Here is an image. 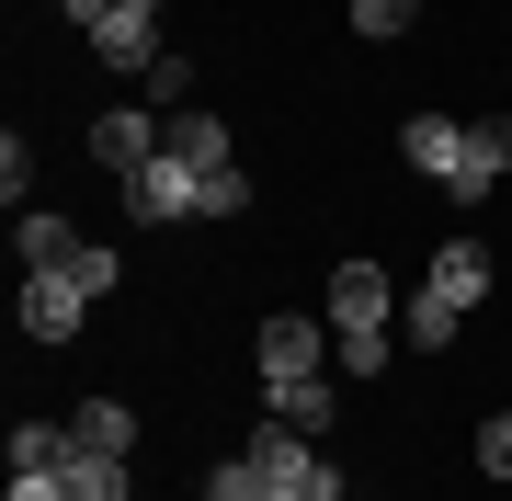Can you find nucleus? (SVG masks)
Instances as JSON below:
<instances>
[{"label": "nucleus", "mask_w": 512, "mask_h": 501, "mask_svg": "<svg viewBox=\"0 0 512 501\" xmlns=\"http://www.w3.org/2000/svg\"><path fill=\"white\" fill-rule=\"evenodd\" d=\"M399 160H410V171H433L456 205H478V194H490V171L467 160V126H456V114H410V126H399Z\"/></svg>", "instance_id": "f257e3e1"}, {"label": "nucleus", "mask_w": 512, "mask_h": 501, "mask_svg": "<svg viewBox=\"0 0 512 501\" xmlns=\"http://www.w3.org/2000/svg\"><path fill=\"white\" fill-rule=\"evenodd\" d=\"M319 319H330V331H387V319H399V285H387V262H330Z\"/></svg>", "instance_id": "f03ea898"}, {"label": "nucleus", "mask_w": 512, "mask_h": 501, "mask_svg": "<svg viewBox=\"0 0 512 501\" xmlns=\"http://www.w3.org/2000/svg\"><path fill=\"white\" fill-rule=\"evenodd\" d=\"M126 217H137V228L205 217V171H183V160H148V171H126Z\"/></svg>", "instance_id": "7ed1b4c3"}, {"label": "nucleus", "mask_w": 512, "mask_h": 501, "mask_svg": "<svg viewBox=\"0 0 512 501\" xmlns=\"http://www.w3.org/2000/svg\"><path fill=\"white\" fill-rule=\"evenodd\" d=\"M92 160L114 171V183H126V171H148V160H160V114H148V103H114V114H92Z\"/></svg>", "instance_id": "20e7f679"}, {"label": "nucleus", "mask_w": 512, "mask_h": 501, "mask_svg": "<svg viewBox=\"0 0 512 501\" xmlns=\"http://www.w3.org/2000/svg\"><path fill=\"white\" fill-rule=\"evenodd\" d=\"M262 376H330V319H308V308L262 319Z\"/></svg>", "instance_id": "39448f33"}, {"label": "nucleus", "mask_w": 512, "mask_h": 501, "mask_svg": "<svg viewBox=\"0 0 512 501\" xmlns=\"http://www.w3.org/2000/svg\"><path fill=\"white\" fill-rule=\"evenodd\" d=\"M92 46H103V69H160V12H126V0H114V12L92 23Z\"/></svg>", "instance_id": "423d86ee"}, {"label": "nucleus", "mask_w": 512, "mask_h": 501, "mask_svg": "<svg viewBox=\"0 0 512 501\" xmlns=\"http://www.w3.org/2000/svg\"><path fill=\"white\" fill-rule=\"evenodd\" d=\"M421 297H444V308H478V297H490V251H478V240H444L433 251V274H421Z\"/></svg>", "instance_id": "0eeeda50"}, {"label": "nucleus", "mask_w": 512, "mask_h": 501, "mask_svg": "<svg viewBox=\"0 0 512 501\" xmlns=\"http://www.w3.org/2000/svg\"><path fill=\"white\" fill-rule=\"evenodd\" d=\"M160 160H183V171H228V126L205 103H183V114H160Z\"/></svg>", "instance_id": "6e6552de"}, {"label": "nucleus", "mask_w": 512, "mask_h": 501, "mask_svg": "<svg viewBox=\"0 0 512 501\" xmlns=\"http://www.w3.org/2000/svg\"><path fill=\"white\" fill-rule=\"evenodd\" d=\"M12 251H23V274H69V262H80V228L46 217V205H23V217H12Z\"/></svg>", "instance_id": "1a4fd4ad"}, {"label": "nucleus", "mask_w": 512, "mask_h": 501, "mask_svg": "<svg viewBox=\"0 0 512 501\" xmlns=\"http://www.w3.org/2000/svg\"><path fill=\"white\" fill-rule=\"evenodd\" d=\"M80 308H92V297H80L69 274H23V331H35V342H69Z\"/></svg>", "instance_id": "9d476101"}, {"label": "nucleus", "mask_w": 512, "mask_h": 501, "mask_svg": "<svg viewBox=\"0 0 512 501\" xmlns=\"http://www.w3.org/2000/svg\"><path fill=\"white\" fill-rule=\"evenodd\" d=\"M262 399H274V422H296V433L342 422V388H330V376H262Z\"/></svg>", "instance_id": "9b49d317"}, {"label": "nucleus", "mask_w": 512, "mask_h": 501, "mask_svg": "<svg viewBox=\"0 0 512 501\" xmlns=\"http://www.w3.org/2000/svg\"><path fill=\"white\" fill-rule=\"evenodd\" d=\"M69 501H126V456H103V445H69Z\"/></svg>", "instance_id": "f8f14e48"}, {"label": "nucleus", "mask_w": 512, "mask_h": 501, "mask_svg": "<svg viewBox=\"0 0 512 501\" xmlns=\"http://www.w3.org/2000/svg\"><path fill=\"white\" fill-rule=\"evenodd\" d=\"M69 433H80V445H103V456H126V445H137V410H126V399H80Z\"/></svg>", "instance_id": "ddd939ff"}, {"label": "nucleus", "mask_w": 512, "mask_h": 501, "mask_svg": "<svg viewBox=\"0 0 512 501\" xmlns=\"http://www.w3.org/2000/svg\"><path fill=\"white\" fill-rule=\"evenodd\" d=\"M456 331H467V319L444 308V297H410V308H399V342H421V353H444Z\"/></svg>", "instance_id": "4468645a"}, {"label": "nucleus", "mask_w": 512, "mask_h": 501, "mask_svg": "<svg viewBox=\"0 0 512 501\" xmlns=\"http://www.w3.org/2000/svg\"><path fill=\"white\" fill-rule=\"evenodd\" d=\"M467 160L501 183V171H512V114H478V126H467Z\"/></svg>", "instance_id": "2eb2a0df"}, {"label": "nucleus", "mask_w": 512, "mask_h": 501, "mask_svg": "<svg viewBox=\"0 0 512 501\" xmlns=\"http://www.w3.org/2000/svg\"><path fill=\"white\" fill-rule=\"evenodd\" d=\"M205 501H262V467H251V445H239V456H217V467H205Z\"/></svg>", "instance_id": "dca6fc26"}, {"label": "nucleus", "mask_w": 512, "mask_h": 501, "mask_svg": "<svg viewBox=\"0 0 512 501\" xmlns=\"http://www.w3.org/2000/svg\"><path fill=\"white\" fill-rule=\"evenodd\" d=\"M330 365L342 376H387V331H330Z\"/></svg>", "instance_id": "f3484780"}, {"label": "nucleus", "mask_w": 512, "mask_h": 501, "mask_svg": "<svg viewBox=\"0 0 512 501\" xmlns=\"http://www.w3.org/2000/svg\"><path fill=\"white\" fill-rule=\"evenodd\" d=\"M410 23H421V0H353V35H376V46L410 35Z\"/></svg>", "instance_id": "a211bd4d"}, {"label": "nucleus", "mask_w": 512, "mask_h": 501, "mask_svg": "<svg viewBox=\"0 0 512 501\" xmlns=\"http://www.w3.org/2000/svg\"><path fill=\"white\" fill-rule=\"evenodd\" d=\"M205 217H251V171H239V160L205 171Z\"/></svg>", "instance_id": "6ab92c4d"}, {"label": "nucleus", "mask_w": 512, "mask_h": 501, "mask_svg": "<svg viewBox=\"0 0 512 501\" xmlns=\"http://www.w3.org/2000/svg\"><path fill=\"white\" fill-rule=\"evenodd\" d=\"M114 274H126V251H92V240H80V262H69L80 297H114Z\"/></svg>", "instance_id": "aec40b11"}, {"label": "nucleus", "mask_w": 512, "mask_h": 501, "mask_svg": "<svg viewBox=\"0 0 512 501\" xmlns=\"http://www.w3.org/2000/svg\"><path fill=\"white\" fill-rule=\"evenodd\" d=\"M23 183H35V149H23V126L0 137V194H12V217H23Z\"/></svg>", "instance_id": "412c9836"}, {"label": "nucleus", "mask_w": 512, "mask_h": 501, "mask_svg": "<svg viewBox=\"0 0 512 501\" xmlns=\"http://www.w3.org/2000/svg\"><path fill=\"white\" fill-rule=\"evenodd\" d=\"M478 467H490V479H512V410H501V422H478Z\"/></svg>", "instance_id": "4be33fe9"}, {"label": "nucleus", "mask_w": 512, "mask_h": 501, "mask_svg": "<svg viewBox=\"0 0 512 501\" xmlns=\"http://www.w3.org/2000/svg\"><path fill=\"white\" fill-rule=\"evenodd\" d=\"M0 501H69V479H57V467H12V490Z\"/></svg>", "instance_id": "5701e85b"}, {"label": "nucleus", "mask_w": 512, "mask_h": 501, "mask_svg": "<svg viewBox=\"0 0 512 501\" xmlns=\"http://www.w3.org/2000/svg\"><path fill=\"white\" fill-rule=\"evenodd\" d=\"M57 12H69V23H80V35H92V23L114 12V0H57Z\"/></svg>", "instance_id": "b1692460"}, {"label": "nucleus", "mask_w": 512, "mask_h": 501, "mask_svg": "<svg viewBox=\"0 0 512 501\" xmlns=\"http://www.w3.org/2000/svg\"><path fill=\"white\" fill-rule=\"evenodd\" d=\"M126 12H160V0H126Z\"/></svg>", "instance_id": "393cba45"}, {"label": "nucleus", "mask_w": 512, "mask_h": 501, "mask_svg": "<svg viewBox=\"0 0 512 501\" xmlns=\"http://www.w3.org/2000/svg\"><path fill=\"white\" fill-rule=\"evenodd\" d=\"M262 501H296V490H262Z\"/></svg>", "instance_id": "a878e982"}]
</instances>
